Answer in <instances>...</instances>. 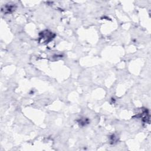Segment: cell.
<instances>
[{
	"label": "cell",
	"instance_id": "1",
	"mask_svg": "<svg viewBox=\"0 0 151 151\" xmlns=\"http://www.w3.org/2000/svg\"><path fill=\"white\" fill-rule=\"evenodd\" d=\"M41 34H42V35L40 37V39H43V42H49L53 38V33L48 31H43Z\"/></svg>",
	"mask_w": 151,
	"mask_h": 151
}]
</instances>
